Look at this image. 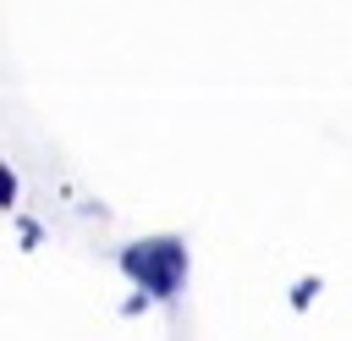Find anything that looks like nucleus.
I'll list each match as a JSON object with an SVG mask.
<instances>
[{
	"label": "nucleus",
	"mask_w": 352,
	"mask_h": 341,
	"mask_svg": "<svg viewBox=\"0 0 352 341\" xmlns=\"http://www.w3.org/2000/svg\"><path fill=\"white\" fill-rule=\"evenodd\" d=\"M121 264H126V275L143 280V292H154V297H170V292L182 286V275H187V253H182L176 242H138V248L121 253Z\"/></svg>",
	"instance_id": "nucleus-1"
}]
</instances>
